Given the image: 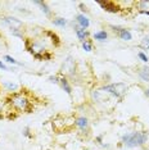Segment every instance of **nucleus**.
<instances>
[{
    "instance_id": "17",
    "label": "nucleus",
    "mask_w": 149,
    "mask_h": 150,
    "mask_svg": "<svg viewBox=\"0 0 149 150\" xmlns=\"http://www.w3.org/2000/svg\"><path fill=\"white\" fill-rule=\"evenodd\" d=\"M53 23L55 26H59V27H64L67 25V19L64 18H60V17H58V18H54L53 19Z\"/></svg>"
},
{
    "instance_id": "10",
    "label": "nucleus",
    "mask_w": 149,
    "mask_h": 150,
    "mask_svg": "<svg viewBox=\"0 0 149 150\" xmlns=\"http://www.w3.org/2000/svg\"><path fill=\"white\" fill-rule=\"evenodd\" d=\"M74 31H76V35L77 37H79V40H81V41H86L87 37H89V32L86 31V30L81 28L80 26H74Z\"/></svg>"
},
{
    "instance_id": "21",
    "label": "nucleus",
    "mask_w": 149,
    "mask_h": 150,
    "mask_svg": "<svg viewBox=\"0 0 149 150\" xmlns=\"http://www.w3.org/2000/svg\"><path fill=\"white\" fill-rule=\"evenodd\" d=\"M23 136H26V137H28V139H32L33 136L30 134V128L28 127H25L23 128Z\"/></svg>"
},
{
    "instance_id": "2",
    "label": "nucleus",
    "mask_w": 149,
    "mask_h": 150,
    "mask_svg": "<svg viewBox=\"0 0 149 150\" xmlns=\"http://www.w3.org/2000/svg\"><path fill=\"white\" fill-rule=\"evenodd\" d=\"M148 135L145 132H133L122 136V142L126 148H138L147 142Z\"/></svg>"
},
{
    "instance_id": "24",
    "label": "nucleus",
    "mask_w": 149,
    "mask_h": 150,
    "mask_svg": "<svg viewBox=\"0 0 149 150\" xmlns=\"http://www.w3.org/2000/svg\"><path fill=\"white\" fill-rule=\"evenodd\" d=\"M4 86H5L6 88H9V90H14V88H17V86H16L14 83H8V82H5Z\"/></svg>"
},
{
    "instance_id": "12",
    "label": "nucleus",
    "mask_w": 149,
    "mask_h": 150,
    "mask_svg": "<svg viewBox=\"0 0 149 150\" xmlns=\"http://www.w3.org/2000/svg\"><path fill=\"white\" fill-rule=\"evenodd\" d=\"M117 35H118V37H120V39L125 40V41H130L131 37H133V36H131V33H130V31H128V30H126V28H122V27H121V30L117 32Z\"/></svg>"
},
{
    "instance_id": "15",
    "label": "nucleus",
    "mask_w": 149,
    "mask_h": 150,
    "mask_svg": "<svg viewBox=\"0 0 149 150\" xmlns=\"http://www.w3.org/2000/svg\"><path fill=\"white\" fill-rule=\"evenodd\" d=\"M33 3L41 8V11L45 13V16H48V17L50 16V9L48 8V4H46V3H44V1H33Z\"/></svg>"
},
{
    "instance_id": "20",
    "label": "nucleus",
    "mask_w": 149,
    "mask_h": 150,
    "mask_svg": "<svg viewBox=\"0 0 149 150\" xmlns=\"http://www.w3.org/2000/svg\"><path fill=\"white\" fill-rule=\"evenodd\" d=\"M4 59H5L8 63H11V64H21V63H18V62H17V60L14 59V58H12L11 55H5V57H4Z\"/></svg>"
},
{
    "instance_id": "14",
    "label": "nucleus",
    "mask_w": 149,
    "mask_h": 150,
    "mask_svg": "<svg viewBox=\"0 0 149 150\" xmlns=\"http://www.w3.org/2000/svg\"><path fill=\"white\" fill-rule=\"evenodd\" d=\"M139 77L141 78L145 82H149V68L148 67H144L139 71Z\"/></svg>"
},
{
    "instance_id": "26",
    "label": "nucleus",
    "mask_w": 149,
    "mask_h": 150,
    "mask_svg": "<svg viewBox=\"0 0 149 150\" xmlns=\"http://www.w3.org/2000/svg\"><path fill=\"white\" fill-rule=\"evenodd\" d=\"M0 69H4V71H8V67L5 66L4 63L1 62V60H0Z\"/></svg>"
},
{
    "instance_id": "13",
    "label": "nucleus",
    "mask_w": 149,
    "mask_h": 150,
    "mask_svg": "<svg viewBox=\"0 0 149 150\" xmlns=\"http://www.w3.org/2000/svg\"><path fill=\"white\" fill-rule=\"evenodd\" d=\"M136 6L140 13H145L149 11V0H141V1H136Z\"/></svg>"
},
{
    "instance_id": "19",
    "label": "nucleus",
    "mask_w": 149,
    "mask_h": 150,
    "mask_svg": "<svg viewBox=\"0 0 149 150\" xmlns=\"http://www.w3.org/2000/svg\"><path fill=\"white\" fill-rule=\"evenodd\" d=\"M141 47H144V49H149V37H144L143 40H141Z\"/></svg>"
},
{
    "instance_id": "25",
    "label": "nucleus",
    "mask_w": 149,
    "mask_h": 150,
    "mask_svg": "<svg viewBox=\"0 0 149 150\" xmlns=\"http://www.w3.org/2000/svg\"><path fill=\"white\" fill-rule=\"evenodd\" d=\"M5 105H6L5 101H0V113H3V109H4Z\"/></svg>"
},
{
    "instance_id": "4",
    "label": "nucleus",
    "mask_w": 149,
    "mask_h": 150,
    "mask_svg": "<svg viewBox=\"0 0 149 150\" xmlns=\"http://www.w3.org/2000/svg\"><path fill=\"white\" fill-rule=\"evenodd\" d=\"M60 72H62L64 76L72 77L74 72H76V63H74V59L72 57H67L66 60L62 64V68H60Z\"/></svg>"
},
{
    "instance_id": "23",
    "label": "nucleus",
    "mask_w": 149,
    "mask_h": 150,
    "mask_svg": "<svg viewBox=\"0 0 149 150\" xmlns=\"http://www.w3.org/2000/svg\"><path fill=\"white\" fill-rule=\"evenodd\" d=\"M138 55H139V58H140L141 60H143V62H145V63H148V62H149V58H148L147 55H145L144 53H139Z\"/></svg>"
},
{
    "instance_id": "5",
    "label": "nucleus",
    "mask_w": 149,
    "mask_h": 150,
    "mask_svg": "<svg viewBox=\"0 0 149 150\" xmlns=\"http://www.w3.org/2000/svg\"><path fill=\"white\" fill-rule=\"evenodd\" d=\"M3 22H4L11 30H22L23 28V23L19 21V19L14 18V17H4V18H3Z\"/></svg>"
},
{
    "instance_id": "18",
    "label": "nucleus",
    "mask_w": 149,
    "mask_h": 150,
    "mask_svg": "<svg viewBox=\"0 0 149 150\" xmlns=\"http://www.w3.org/2000/svg\"><path fill=\"white\" fill-rule=\"evenodd\" d=\"M82 47H84L85 52H91V50H93V42H91V40L87 39L86 41H84L82 42Z\"/></svg>"
},
{
    "instance_id": "27",
    "label": "nucleus",
    "mask_w": 149,
    "mask_h": 150,
    "mask_svg": "<svg viewBox=\"0 0 149 150\" xmlns=\"http://www.w3.org/2000/svg\"><path fill=\"white\" fill-rule=\"evenodd\" d=\"M95 140H96L98 142H101V140H103V136H101V135H100V136H96V139H95Z\"/></svg>"
},
{
    "instance_id": "3",
    "label": "nucleus",
    "mask_w": 149,
    "mask_h": 150,
    "mask_svg": "<svg viewBox=\"0 0 149 150\" xmlns=\"http://www.w3.org/2000/svg\"><path fill=\"white\" fill-rule=\"evenodd\" d=\"M127 88H128L127 85L120 82V83L106 85V86H103V87L100 88V90L104 91V93H107V94H109V95H113V96H116V98H118V99H121L125 94H126Z\"/></svg>"
},
{
    "instance_id": "29",
    "label": "nucleus",
    "mask_w": 149,
    "mask_h": 150,
    "mask_svg": "<svg viewBox=\"0 0 149 150\" xmlns=\"http://www.w3.org/2000/svg\"><path fill=\"white\" fill-rule=\"evenodd\" d=\"M4 118V115H3V113H0V119H3Z\"/></svg>"
},
{
    "instance_id": "7",
    "label": "nucleus",
    "mask_w": 149,
    "mask_h": 150,
    "mask_svg": "<svg viewBox=\"0 0 149 150\" xmlns=\"http://www.w3.org/2000/svg\"><path fill=\"white\" fill-rule=\"evenodd\" d=\"M74 126H76L79 129H81L82 132L87 134V131H89V119H87L86 117L74 118Z\"/></svg>"
},
{
    "instance_id": "6",
    "label": "nucleus",
    "mask_w": 149,
    "mask_h": 150,
    "mask_svg": "<svg viewBox=\"0 0 149 150\" xmlns=\"http://www.w3.org/2000/svg\"><path fill=\"white\" fill-rule=\"evenodd\" d=\"M98 4H99L104 11H107L109 13H118L121 9H122V8H120L117 3H114V1H98Z\"/></svg>"
},
{
    "instance_id": "16",
    "label": "nucleus",
    "mask_w": 149,
    "mask_h": 150,
    "mask_svg": "<svg viewBox=\"0 0 149 150\" xmlns=\"http://www.w3.org/2000/svg\"><path fill=\"white\" fill-rule=\"evenodd\" d=\"M108 37V33L106 31H99V32H95L94 33V39L95 40H99V41H106Z\"/></svg>"
},
{
    "instance_id": "28",
    "label": "nucleus",
    "mask_w": 149,
    "mask_h": 150,
    "mask_svg": "<svg viewBox=\"0 0 149 150\" xmlns=\"http://www.w3.org/2000/svg\"><path fill=\"white\" fill-rule=\"evenodd\" d=\"M145 96L149 98V90H145Z\"/></svg>"
},
{
    "instance_id": "30",
    "label": "nucleus",
    "mask_w": 149,
    "mask_h": 150,
    "mask_svg": "<svg viewBox=\"0 0 149 150\" xmlns=\"http://www.w3.org/2000/svg\"><path fill=\"white\" fill-rule=\"evenodd\" d=\"M143 14H147V16H149V11H148V12H145V13H143Z\"/></svg>"
},
{
    "instance_id": "1",
    "label": "nucleus",
    "mask_w": 149,
    "mask_h": 150,
    "mask_svg": "<svg viewBox=\"0 0 149 150\" xmlns=\"http://www.w3.org/2000/svg\"><path fill=\"white\" fill-rule=\"evenodd\" d=\"M5 103L14 112H25V113H31L33 109V104L28 98V93H14L9 94L5 98Z\"/></svg>"
},
{
    "instance_id": "8",
    "label": "nucleus",
    "mask_w": 149,
    "mask_h": 150,
    "mask_svg": "<svg viewBox=\"0 0 149 150\" xmlns=\"http://www.w3.org/2000/svg\"><path fill=\"white\" fill-rule=\"evenodd\" d=\"M91 98H93V100L101 103V101H108L109 95L101 90H94V91H91Z\"/></svg>"
},
{
    "instance_id": "9",
    "label": "nucleus",
    "mask_w": 149,
    "mask_h": 150,
    "mask_svg": "<svg viewBox=\"0 0 149 150\" xmlns=\"http://www.w3.org/2000/svg\"><path fill=\"white\" fill-rule=\"evenodd\" d=\"M76 22H77V25H79L81 28H84V30H86L87 27L90 26V21H89V18H87L86 16H84V14H79L76 17Z\"/></svg>"
},
{
    "instance_id": "11",
    "label": "nucleus",
    "mask_w": 149,
    "mask_h": 150,
    "mask_svg": "<svg viewBox=\"0 0 149 150\" xmlns=\"http://www.w3.org/2000/svg\"><path fill=\"white\" fill-rule=\"evenodd\" d=\"M59 85L62 86V88L64 91H66L68 95L72 94V87H71V85L68 83V80H67L66 77H60V81H59Z\"/></svg>"
},
{
    "instance_id": "22",
    "label": "nucleus",
    "mask_w": 149,
    "mask_h": 150,
    "mask_svg": "<svg viewBox=\"0 0 149 150\" xmlns=\"http://www.w3.org/2000/svg\"><path fill=\"white\" fill-rule=\"evenodd\" d=\"M49 81L52 83H59V81H60V78L58 76H50L49 77Z\"/></svg>"
}]
</instances>
